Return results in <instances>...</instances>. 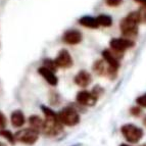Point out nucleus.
Listing matches in <instances>:
<instances>
[{
	"instance_id": "f257e3e1",
	"label": "nucleus",
	"mask_w": 146,
	"mask_h": 146,
	"mask_svg": "<svg viewBox=\"0 0 146 146\" xmlns=\"http://www.w3.org/2000/svg\"><path fill=\"white\" fill-rule=\"evenodd\" d=\"M45 115V119H44V126H43V133L48 137H54L60 134L63 131V125L58 119L57 113L50 110L47 106H41Z\"/></svg>"
},
{
	"instance_id": "f03ea898",
	"label": "nucleus",
	"mask_w": 146,
	"mask_h": 146,
	"mask_svg": "<svg viewBox=\"0 0 146 146\" xmlns=\"http://www.w3.org/2000/svg\"><path fill=\"white\" fill-rule=\"evenodd\" d=\"M138 11H132L119 23V29L124 38L133 40L138 35V25L140 24Z\"/></svg>"
},
{
	"instance_id": "7ed1b4c3",
	"label": "nucleus",
	"mask_w": 146,
	"mask_h": 146,
	"mask_svg": "<svg viewBox=\"0 0 146 146\" xmlns=\"http://www.w3.org/2000/svg\"><path fill=\"white\" fill-rule=\"evenodd\" d=\"M121 133L126 139L128 143L136 144L138 143L144 136V131L142 128L134 124H125L121 127Z\"/></svg>"
},
{
	"instance_id": "20e7f679",
	"label": "nucleus",
	"mask_w": 146,
	"mask_h": 146,
	"mask_svg": "<svg viewBox=\"0 0 146 146\" xmlns=\"http://www.w3.org/2000/svg\"><path fill=\"white\" fill-rule=\"evenodd\" d=\"M58 119L63 126L74 127L80 123V115L73 106H66L57 113Z\"/></svg>"
},
{
	"instance_id": "39448f33",
	"label": "nucleus",
	"mask_w": 146,
	"mask_h": 146,
	"mask_svg": "<svg viewBox=\"0 0 146 146\" xmlns=\"http://www.w3.org/2000/svg\"><path fill=\"white\" fill-rule=\"evenodd\" d=\"M92 70L96 75L100 77H107L111 80H113L117 75V70L111 68L104 59H99L95 61L92 66Z\"/></svg>"
},
{
	"instance_id": "423d86ee",
	"label": "nucleus",
	"mask_w": 146,
	"mask_h": 146,
	"mask_svg": "<svg viewBox=\"0 0 146 146\" xmlns=\"http://www.w3.org/2000/svg\"><path fill=\"white\" fill-rule=\"evenodd\" d=\"M15 141L22 142V143L28 144V145H32L39 139V132L35 131L32 128L23 129L15 133Z\"/></svg>"
},
{
	"instance_id": "0eeeda50",
	"label": "nucleus",
	"mask_w": 146,
	"mask_h": 146,
	"mask_svg": "<svg viewBox=\"0 0 146 146\" xmlns=\"http://www.w3.org/2000/svg\"><path fill=\"white\" fill-rule=\"evenodd\" d=\"M110 46L113 51L124 54L126 50L135 46V42L127 38H113L110 41Z\"/></svg>"
},
{
	"instance_id": "6e6552de",
	"label": "nucleus",
	"mask_w": 146,
	"mask_h": 146,
	"mask_svg": "<svg viewBox=\"0 0 146 146\" xmlns=\"http://www.w3.org/2000/svg\"><path fill=\"white\" fill-rule=\"evenodd\" d=\"M101 54H102V59H104L111 68L119 70V66H121L119 64V60L124 57V54L115 52L113 50H111V49H105V50H103Z\"/></svg>"
},
{
	"instance_id": "1a4fd4ad",
	"label": "nucleus",
	"mask_w": 146,
	"mask_h": 146,
	"mask_svg": "<svg viewBox=\"0 0 146 146\" xmlns=\"http://www.w3.org/2000/svg\"><path fill=\"white\" fill-rule=\"evenodd\" d=\"M76 100H77V102L80 105L91 107L96 104L98 98L92 92H90V91L82 90L80 92H78V94L76 96Z\"/></svg>"
},
{
	"instance_id": "9d476101",
	"label": "nucleus",
	"mask_w": 146,
	"mask_h": 146,
	"mask_svg": "<svg viewBox=\"0 0 146 146\" xmlns=\"http://www.w3.org/2000/svg\"><path fill=\"white\" fill-rule=\"evenodd\" d=\"M54 60H55L57 66L61 68H70L73 66L74 63L71 53L68 52V50H66L64 48L59 50L58 54H57V56H56V58Z\"/></svg>"
},
{
	"instance_id": "9b49d317",
	"label": "nucleus",
	"mask_w": 146,
	"mask_h": 146,
	"mask_svg": "<svg viewBox=\"0 0 146 146\" xmlns=\"http://www.w3.org/2000/svg\"><path fill=\"white\" fill-rule=\"evenodd\" d=\"M82 38H83L82 33L75 29L68 30L62 35V41L68 45H77V44L81 43Z\"/></svg>"
},
{
	"instance_id": "f8f14e48",
	"label": "nucleus",
	"mask_w": 146,
	"mask_h": 146,
	"mask_svg": "<svg viewBox=\"0 0 146 146\" xmlns=\"http://www.w3.org/2000/svg\"><path fill=\"white\" fill-rule=\"evenodd\" d=\"M74 81H75V84L77 86H79L81 88H86L90 85L91 82H92V76H91L90 73H88L87 71L82 70V71H80L75 76Z\"/></svg>"
},
{
	"instance_id": "ddd939ff",
	"label": "nucleus",
	"mask_w": 146,
	"mask_h": 146,
	"mask_svg": "<svg viewBox=\"0 0 146 146\" xmlns=\"http://www.w3.org/2000/svg\"><path fill=\"white\" fill-rule=\"evenodd\" d=\"M38 73L47 81V83H48L49 85L56 86L57 83H58V79H57V77L55 76V73L50 71V70H48V68H45V66H40V68H38Z\"/></svg>"
},
{
	"instance_id": "4468645a",
	"label": "nucleus",
	"mask_w": 146,
	"mask_h": 146,
	"mask_svg": "<svg viewBox=\"0 0 146 146\" xmlns=\"http://www.w3.org/2000/svg\"><path fill=\"white\" fill-rule=\"evenodd\" d=\"M79 24L85 28H90V29H97L99 27V24L97 22L96 17H90V15H84L79 20Z\"/></svg>"
},
{
	"instance_id": "2eb2a0df",
	"label": "nucleus",
	"mask_w": 146,
	"mask_h": 146,
	"mask_svg": "<svg viewBox=\"0 0 146 146\" xmlns=\"http://www.w3.org/2000/svg\"><path fill=\"white\" fill-rule=\"evenodd\" d=\"M10 121H11V125L13 127L21 128L22 126H24L25 122H26V119H25L24 113L21 110H15L10 115Z\"/></svg>"
},
{
	"instance_id": "dca6fc26",
	"label": "nucleus",
	"mask_w": 146,
	"mask_h": 146,
	"mask_svg": "<svg viewBox=\"0 0 146 146\" xmlns=\"http://www.w3.org/2000/svg\"><path fill=\"white\" fill-rule=\"evenodd\" d=\"M29 124L31 126L32 129H34L37 132H42L43 131V126H44V119H42L39 115H31L29 117Z\"/></svg>"
},
{
	"instance_id": "f3484780",
	"label": "nucleus",
	"mask_w": 146,
	"mask_h": 146,
	"mask_svg": "<svg viewBox=\"0 0 146 146\" xmlns=\"http://www.w3.org/2000/svg\"><path fill=\"white\" fill-rule=\"evenodd\" d=\"M97 22L99 24V26H102V27L108 28L112 25V17L110 15H100L97 17Z\"/></svg>"
},
{
	"instance_id": "a211bd4d",
	"label": "nucleus",
	"mask_w": 146,
	"mask_h": 146,
	"mask_svg": "<svg viewBox=\"0 0 146 146\" xmlns=\"http://www.w3.org/2000/svg\"><path fill=\"white\" fill-rule=\"evenodd\" d=\"M43 66L47 68L48 70H50V71L54 72V73H55V72L57 71V68H58V66H57V64H56L55 60H54V59H50V58L44 59L43 60Z\"/></svg>"
},
{
	"instance_id": "6ab92c4d",
	"label": "nucleus",
	"mask_w": 146,
	"mask_h": 146,
	"mask_svg": "<svg viewBox=\"0 0 146 146\" xmlns=\"http://www.w3.org/2000/svg\"><path fill=\"white\" fill-rule=\"evenodd\" d=\"M0 136H2L3 138L7 139L10 143H15V135L12 134L10 131H8V130H5L4 129V130H2V131H0Z\"/></svg>"
},
{
	"instance_id": "aec40b11",
	"label": "nucleus",
	"mask_w": 146,
	"mask_h": 146,
	"mask_svg": "<svg viewBox=\"0 0 146 146\" xmlns=\"http://www.w3.org/2000/svg\"><path fill=\"white\" fill-rule=\"evenodd\" d=\"M130 113H131V115H133V117H139L142 115V108L139 106V105L138 106H137V105L132 106L131 108H130Z\"/></svg>"
},
{
	"instance_id": "412c9836",
	"label": "nucleus",
	"mask_w": 146,
	"mask_h": 146,
	"mask_svg": "<svg viewBox=\"0 0 146 146\" xmlns=\"http://www.w3.org/2000/svg\"><path fill=\"white\" fill-rule=\"evenodd\" d=\"M138 13H139V17H140V22L146 24V6L142 5L141 7L139 8Z\"/></svg>"
},
{
	"instance_id": "4be33fe9",
	"label": "nucleus",
	"mask_w": 146,
	"mask_h": 146,
	"mask_svg": "<svg viewBox=\"0 0 146 146\" xmlns=\"http://www.w3.org/2000/svg\"><path fill=\"white\" fill-rule=\"evenodd\" d=\"M136 103L140 107H145V108H146V93H145V94L140 95V96L137 98Z\"/></svg>"
},
{
	"instance_id": "5701e85b",
	"label": "nucleus",
	"mask_w": 146,
	"mask_h": 146,
	"mask_svg": "<svg viewBox=\"0 0 146 146\" xmlns=\"http://www.w3.org/2000/svg\"><path fill=\"white\" fill-rule=\"evenodd\" d=\"M91 92L93 93V94L96 96V97H99V96H101V95L104 93V89H103L102 87H100L99 85H97V86H95L94 88H93V90L91 91Z\"/></svg>"
},
{
	"instance_id": "b1692460",
	"label": "nucleus",
	"mask_w": 146,
	"mask_h": 146,
	"mask_svg": "<svg viewBox=\"0 0 146 146\" xmlns=\"http://www.w3.org/2000/svg\"><path fill=\"white\" fill-rule=\"evenodd\" d=\"M122 2L123 0H105V3L110 7H117L122 4Z\"/></svg>"
},
{
	"instance_id": "393cba45",
	"label": "nucleus",
	"mask_w": 146,
	"mask_h": 146,
	"mask_svg": "<svg viewBox=\"0 0 146 146\" xmlns=\"http://www.w3.org/2000/svg\"><path fill=\"white\" fill-rule=\"evenodd\" d=\"M5 127H6V117L2 112L0 111V131L4 130Z\"/></svg>"
},
{
	"instance_id": "a878e982",
	"label": "nucleus",
	"mask_w": 146,
	"mask_h": 146,
	"mask_svg": "<svg viewBox=\"0 0 146 146\" xmlns=\"http://www.w3.org/2000/svg\"><path fill=\"white\" fill-rule=\"evenodd\" d=\"M137 3H140V4L144 5V6H146V0H135Z\"/></svg>"
},
{
	"instance_id": "bb28decb",
	"label": "nucleus",
	"mask_w": 146,
	"mask_h": 146,
	"mask_svg": "<svg viewBox=\"0 0 146 146\" xmlns=\"http://www.w3.org/2000/svg\"><path fill=\"white\" fill-rule=\"evenodd\" d=\"M143 125H144V126L146 127V115H145V117H143Z\"/></svg>"
},
{
	"instance_id": "cd10ccee",
	"label": "nucleus",
	"mask_w": 146,
	"mask_h": 146,
	"mask_svg": "<svg viewBox=\"0 0 146 146\" xmlns=\"http://www.w3.org/2000/svg\"><path fill=\"white\" fill-rule=\"evenodd\" d=\"M119 146H132V145H130V144H126V143H122Z\"/></svg>"
},
{
	"instance_id": "c85d7f7f",
	"label": "nucleus",
	"mask_w": 146,
	"mask_h": 146,
	"mask_svg": "<svg viewBox=\"0 0 146 146\" xmlns=\"http://www.w3.org/2000/svg\"><path fill=\"white\" fill-rule=\"evenodd\" d=\"M0 146H7V145H6V144H5L4 142H1V141H0Z\"/></svg>"
},
{
	"instance_id": "c756f323",
	"label": "nucleus",
	"mask_w": 146,
	"mask_h": 146,
	"mask_svg": "<svg viewBox=\"0 0 146 146\" xmlns=\"http://www.w3.org/2000/svg\"><path fill=\"white\" fill-rule=\"evenodd\" d=\"M140 146H146V144H144V145H140Z\"/></svg>"
}]
</instances>
